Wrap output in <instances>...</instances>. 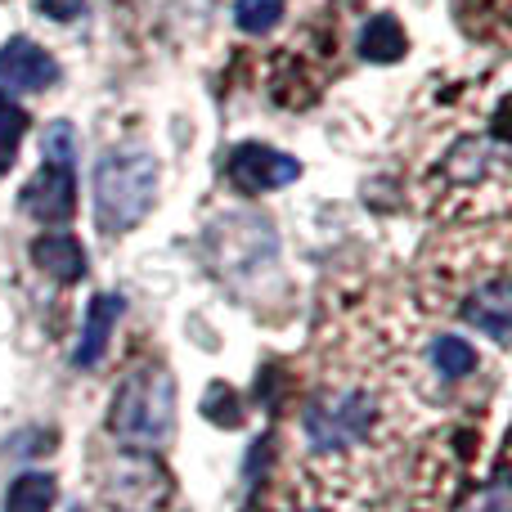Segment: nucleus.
Segmentation results:
<instances>
[{"instance_id":"16","label":"nucleus","mask_w":512,"mask_h":512,"mask_svg":"<svg viewBox=\"0 0 512 512\" xmlns=\"http://www.w3.org/2000/svg\"><path fill=\"white\" fill-rule=\"evenodd\" d=\"M36 5H41L50 18H59V23H68V18L81 14V0H36Z\"/></svg>"},{"instance_id":"12","label":"nucleus","mask_w":512,"mask_h":512,"mask_svg":"<svg viewBox=\"0 0 512 512\" xmlns=\"http://www.w3.org/2000/svg\"><path fill=\"white\" fill-rule=\"evenodd\" d=\"M23 135H27V113L18 104H9V99H0V171L14 167Z\"/></svg>"},{"instance_id":"13","label":"nucleus","mask_w":512,"mask_h":512,"mask_svg":"<svg viewBox=\"0 0 512 512\" xmlns=\"http://www.w3.org/2000/svg\"><path fill=\"white\" fill-rule=\"evenodd\" d=\"M432 364L445 378H463V373L477 369V351H472L468 342H459V337H441V342L432 346Z\"/></svg>"},{"instance_id":"9","label":"nucleus","mask_w":512,"mask_h":512,"mask_svg":"<svg viewBox=\"0 0 512 512\" xmlns=\"http://www.w3.org/2000/svg\"><path fill=\"white\" fill-rule=\"evenodd\" d=\"M468 319L477 328H486L495 342H508V324H512V288L508 279H490L486 288H477L468 306Z\"/></svg>"},{"instance_id":"6","label":"nucleus","mask_w":512,"mask_h":512,"mask_svg":"<svg viewBox=\"0 0 512 512\" xmlns=\"http://www.w3.org/2000/svg\"><path fill=\"white\" fill-rule=\"evenodd\" d=\"M117 315H122V297H117V292H99V297L90 301L86 319H81L77 351H72L77 369H95V364L104 360L108 337H113V328H117Z\"/></svg>"},{"instance_id":"11","label":"nucleus","mask_w":512,"mask_h":512,"mask_svg":"<svg viewBox=\"0 0 512 512\" xmlns=\"http://www.w3.org/2000/svg\"><path fill=\"white\" fill-rule=\"evenodd\" d=\"M50 508H54V477H45V472H23L5 495V512H50Z\"/></svg>"},{"instance_id":"8","label":"nucleus","mask_w":512,"mask_h":512,"mask_svg":"<svg viewBox=\"0 0 512 512\" xmlns=\"http://www.w3.org/2000/svg\"><path fill=\"white\" fill-rule=\"evenodd\" d=\"M306 427H310V436H315V445H346V441H355V436L369 432V400L364 396L342 400V405L333 409V418H324V414L310 409Z\"/></svg>"},{"instance_id":"5","label":"nucleus","mask_w":512,"mask_h":512,"mask_svg":"<svg viewBox=\"0 0 512 512\" xmlns=\"http://www.w3.org/2000/svg\"><path fill=\"white\" fill-rule=\"evenodd\" d=\"M54 77H59V63H54L36 41L14 36L9 45H0V86L5 90L27 95V90H45Z\"/></svg>"},{"instance_id":"4","label":"nucleus","mask_w":512,"mask_h":512,"mask_svg":"<svg viewBox=\"0 0 512 512\" xmlns=\"http://www.w3.org/2000/svg\"><path fill=\"white\" fill-rule=\"evenodd\" d=\"M301 176V162L288 153L270 149V144H239L230 153V180L248 194H265V189H283Z\"/></svg>"},{"instance_id":"14","label":"nucleus","mask_w":512,"mask_h":512,"mask_svg":"<svg viewBox=\"0 0 512 512\" xmlns=\"http://www.w3.org/2000/svg\"><path fill=\"white\" fill-rule=\"evenodd\" d=\"M234 18H239V27H243V32L261 36V32H270V27L283 18V0H239V9H234Z\"/></svg>"},{"instance_id":"3","label":"nucleus","mask_w":512,"mask_h":512,"mask_svg":"<svg viewBox=\"0 0 512 512\" xmlns=\"http://www.w3.org/2000/svg\"><path fill=\"white\" fill-rule=\"evenodd\" d=\"M23 212L45 225L72 221L77 212V180H72V162H41L32 180L23 185Z\"/></svg>"},{"instance_id":"2","label":"nucleus","mask_w":512,"mask_h":512,"mask_svg":"<svg viewBox=\"0 0 512 512\" xmlns=\"http://www.w3.org/2000/svg\"><path fill=\"white\" fill-rule=\"evenodd\" d=\"M171 418H176V387L167 369H135L117 387L108 427L131 445H162L171 436Z\"/></svg>"},{"instance_id":"15","label":"nucleus","mask_w":512,"mask_h":512,"mask_svg":"<svg viewBox=\"0 0 512 512\" xmlns=\"http://www.w3.org/2000/svg\"><path fill=\"white\" fill-rule=\"evenodd\" d=\"M203 414L212 418L216 427H239L243 423V409H239V396H234L225 382H216L212 391H207V400H203Z\"/></svg>"},{"instance_id":"10","label":"nucleus","mask_w":512,"mask_h":512,"mask_svg":"<svg viewBox=\"0 0 512 512\" xmlns=\"http://www.w3.org/2000/svg\"><path fill=\"white\" fill-rule=\"evenodd\" d=\"M405 50H409V36H405V27H400L391 14H378V18H369V23H364L360 54L369 63H396V59H405Z\"/></svg>"},{"instance_id":"1","label":"nucleus","mask_w":512,"mask_h":512,"mask_svg":"<svg viewBox=\"0 0 512 512\" xmlns=\"http://www.w3.org/2000/svg\"><path fill=\"white\" fill-rule=\"evenodd\" d=\"M158 194V162L149 149H113L95 167V221L104 234H126L149 216Z\"/></svg>"},{"instance_id":"7","label":"nucleus","mask_w":512,"mask_h":512,"mask_svg":"<svg viewBox=\"0 0 512 512\" xmlns=\"http://www.w3.org/2000/svg\"><path fill=\"white\" fill-rule=\"evenodd\" d=\"M32 261L41 265L50 279L59 283H77L86 279V248H81L72 234H41V239L32 243Z\"/></svg>"}]
</instances>
